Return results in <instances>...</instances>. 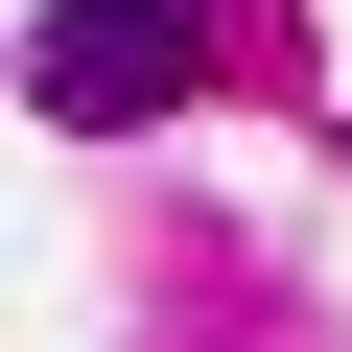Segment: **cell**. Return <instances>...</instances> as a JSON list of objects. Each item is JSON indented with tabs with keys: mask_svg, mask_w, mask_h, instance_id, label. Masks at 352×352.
Instances as JSON below:
<instances>
[{
	"mask_svg": "<svg viewBox=\"0 0 352 352\" xmlns=\"http://www.w3.org/2000/svg\"><path fill=\"white\" fill-rule=\"evenodd\" d=\"M24 71H47V118H94V141H118V118L188 94V0H47V47H24Z\"/></svg>",
	"mask_w": 352,
	"mask_h": 352,
	"instance_id": "6da1fadb",
	"label": "cell"
}]
</instances>
